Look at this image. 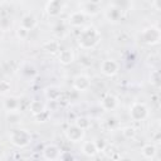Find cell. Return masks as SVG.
I'll return each instance as SVG.
<instances>
[{"mask_svg": "<svg viewBox=\"0 0 161 161\" xmlns=\"http://www.w3.org/2000/svg\"><path fill=\"white\" fill-rule=\"evenodd\" d=\"M101 40L99 30L93 25H87L83 28L78 35V45L82 49H93Z\"/></svg>", "mask_w": 161, "mask_h": 161, "instance_id": "cell-1", "label": "cell"}, {"mask_svg": "<svg viewBox=\"0 0 161 161\" xmlns=\"http://www.w3.org/2000/svg\"><path fill=\"white\" fill-rule=\"evenodd\" d=\"M9 141L19 148H24L31 142V133L25 128H14L9 133Z\"/></svg>", "mask_w": 161, "mask_h": 161, "instance_id": "cell-2", "label": "cell"}, {"mask_svg": "<svg viewBox=\"0 0 161 161\" xmlns=\"http://www.w3.org/2000/svg\"><path fill=\"white\" fill-rule=\"evenodd\" d=\"M128 113H130V117L133 122H142V121L148 118L150 109H148L147 104L143 102H133L130 106Z\"/></svg>", "mask_w": 161, "mask_h": 161, "instance_id": "cell-3", "label": "cell"}, {"mask_svg": "<svg viewBox=\"0 0 161 161\" xmlns=\"http://www.w3.org/2000/svg\"><path fill=\"white\" fill-rule=\"evenodd\" d=\"M140 40L143 44L147 45H155L160 42V29L156 25H151L148 28H145L140 33Z\"/></svg>", "mask_w": 161, "mask_h": 161, "instance_id": "cell-4", "label": "cell"}, {"mask_svg": "<svg viewBox=\"0 0 161 161\" xmlns=\"http://www.w3.org/2000/svg\"><path fill=\"white\" fill-rule=\"evenodd\" d=\"M118 69H119V64L112 59V58H107V59H103L99 64V70L103 75L106 77H113L118 73Z\"/></svg>", "mask_w": 161, "mask_h": 161, "instance_id": "cell-5", "label": "cell"}, {"mask_svg": "<svg viewBox=\"0 0 161 161\" xmlns=\"http://www.w3.org/2000/svg\"><path fill=\"white\" fill-rule=\"evenodd\" d=\"M118 104H119L118 98H117L114 94H112V93H106V94L101 98V101H99L101 108H102L103 111H106V112L114 111V109L118 107Z\"/></svg>", "mask_w": 161, "mask_h": 161, "instance_id": "cell-6", "label": "cell"}, {"mask_svg": "<svg viewBox=\"0 0 161 161\" xmlns=\"http://www.w3.org/2000/svg\"><path fill=\"white\" fill-rule=\"evenodd\" d=\"M84 133H86V131L84 130H82V128H79L77 125H70L68 128H65V131H64V135H65V137H67V140L68 141H70V142H80L83 138H84Z\"/></svg>", "mask_w": 161, "mask_h": 161, "instance_id": "cell-7", "label": "cell"}, {"mask_svg": "<svg viewBox=\"0 0 161 161\" xmlns=\"http://www.w3.org/2000/svg\"><path fill=\"white\" fill-rule=\"evenodd\" d=\"M104 18L109 21V23H113V24H116V23H118L121 19H122V16H123V11L119 9V8H117L116 5H113V4H109L106 9H104Z\"/></svg>", "mask_w": 161, "mask_h": 161, "instance_id": "cell-8", "label": "cell"}, {"mask_svg": "<svg viewBox=\"0 0 161 161\" xmlns=\"http://www.w3.org/2000/svg\"><path fill=\"white\" fill-rule=\"evenodd\" d=\"M73 88L78 92H87L91 88V78L86 74H78L73 78Z\"/></svg>", "mask_w": 161, "mask_h": 161, "instance_id": "cell-9", "label": "cell"}, {"mask_svg": "<svg viewBox=\"0 0 161 161\" xmlns=\"http://www.w3.org/2000/svg\"><path fill=\"white\" fill-rule=\"evenodd\" d=\"M43 157L45 160H60L62 158V150L54 143L47 145L43 150Z\"/></svg>", "mask_w": 161, "mask_h": 161, "instance_id": "cell-10", "label": "cell"}, {"mask_svg": "<svg viewBox=\"0 0 161 161\" xmlns=\"http://www.w3.org/2000/svg\"><path fill=\"white\" fill-rule=\"evenodd\" d=\"M64 5H65L64 0H49L45 10L50 16H57L63 11Z\"/></svg>", "mask_w": 161, "mask_h": 161, "instance_id": "cell-11", "label": "cell"}, {"mask_svg": "<svg viewBox=\"0 0 161 161\" xmlns=\"http://www.w3.org/2000/svg\"><path fill=\"white\" fill-rule=\"evenodd\" d=\"M84 21H86V14L82 10H75V11L70 13L68 16V24L73 28H78L80 25H83Z\"/></svg>", "mask_w": 161, "mask_h": 161, "instance_id": "cell-12", "label": "cell"}, {"mask_svg": "<svg viewBox=\"0 0 161 161\" xmlns=\"http://www.w3.org/2000/svg\"><path fill=\"white\" fill-rule=\"evenodd\" d=\"M58 60L60 64L63 65H69L74 62V53L72 49H63V50H59V54H58Z\"/></svg>", "mask_w": 161, "mask_h": 161, "instance_id": "cell-13", "label": "cell"}, {"mask_svg": "<svg viewBox=\"0 0 161 161\" xmlns=\"http://www.w3.org/2000/svg\"><path fill=\"white\" fill-rule=\"evenodd\" d=\"M3 107L6 112H10V111H19V107H20V101L18 97L15 96H10V97H6L3 102Z\"/></svg>", "mask_w": 161, "mask_h": 161, "instance_id": "cell-14", "label": "cell"}, {"mask_svg": "<svg viewBox=\"0 0 161 161\" xmlns=\"http://www.w3.org/2000/svg\"><path fill=\"white\" fill-rule=\"evenodd\" d=\"M38 25V19L33 15V14H25L23 18H21V21H20V26L25 28L26 30H33L35 26Z\"/></svg>", "mask_w": 161, "mask_h": 161, "instance_id": "cell-15", "label": "cell"}, {"mask_svg": "<svg viewBox=\"0 0 161 161\" xmlns=\"http://www.w3.org/2000/svg\"><path fill=\"white\" fill-rule=\"evenodd\" d=\"M82 152L88 157H94L98 153V148L94 141H84L82 143Z\"/></svg>", "mask_w": 161, "mask_h": 161, "instance_id": "cell-16", "label": "cell"}, {"mask_svg": "<svg viewBox=\"0 0 161 161\" xmlns=\"http://www.w3.org/2000/svg\"><path fill=\"white\" fill-rule=\"evenodd\" d=\"M44 94H45V98L49 99V101H58L60 98V94H62V91L59 87L57 86H50L48 87L45 91H44Z\"/></svg>", "mask_w": 161, "mask_h": 161, "instance_id": "cell-17", "label": "cell"}, {"mask_svg": "<svg viewBox=\"0 0 161 161\" xmlns=\"http://www.w3.org/2000/svg\"><path fill=\"white\" fill-rule=\"evenodd\" d=\"M156 152H157V148L153 143H146L141 150L142 157L146 160H152L156 156Z\"/></svg>", "mask_w": 161, "mask_h": 161, "instance_id": "cell-18", "label": "cell"}, {"mask_svg": "<svg viewBox=\"0 0 161 161\" xmlns=\"http://www.w3.org/2000/svg\"><path fill=\"white\" fill-rule=\"evenodd\" d=\"M29 111H30V113L35 117V116L40 114L42 112H44V111H47V109H45V104H44L42 101L35 99V101H31V102H30V104H29Z\"/></svg>", "mask_w": 161, "mask_h": 161, "instance_id": "cell-19", "label": "cell"}, {"mask_svg": "<svg viewBox=\"0 0 161 161\" xmlns=\"http://www.w3.org/2000/svg\"><path fill=\"white\" fill-rule=\"evenodd\" d=\"M79 10H82L86 14V16L87 15H92L93 16V15H97L99 13V5H94V4H91V3L84 1L82 4V6H80Z\"/></svg>", "mask_w": 161, "mask_h": 161, "instance_id": "cell-20", "label": "cell"}, {"mask_svg": "<svg viewBox=\"0 0 161 161\" xmlns=\"http://www.w3.org/2000/svg\"><path fill=\"white\" fill-rule=\"evenodd\" d=\"M6 119L10 125H18L21 121V116H20L19 111H10L6 114Z\"/></svg>", "mask_w": 161, "mask_h": 161, "instance_id": "cell-21", "label": "cell"}, {"mask_svg": "<svg viewBox=\"0 0 161 161\" xmlns=\"http://www.w3.org/2000/svg\"><path fill=\"white\" fill-rule=\"evenodd\" d=\"M43 48H44V50H47L49 53H57V52H59V43H58V40H49V42L44 43Z\"/></svg>", "mask_w": 161, "mask_h": 161, "instance_id": "cell-22", "label": "cell"}, {"mask_svg": "<svg viewBox=\"0 0 161 161\" xmlns=\"http://www.w3.org/2000/svg\"><path fill=\"white\" fill-rule=\"evenodd\" d=\"M74 125H77V126H78L79 128H82V130L87 131V130L91 127V121H89V118H87V117L82 116V117H78V118L75 119Z\"/></svg>", "mask_w": 161, "mask_h": 161, "instance_id": "cell-23", "label": "cell"}, {"mask_svg": "<svg viewBox=\"0 0 161 161\" xmlns=\"http://www.w3.org/2000/svg\"><path fill=\"white\" fill-rule=\"evenodd\" d=\"M121 132H122L123 137L127 138V140H131V138H133V137L136 136V128L132 127V126H126V127H123V128L121 130Z\"/></svg>", "mask_w": 161, "mask_h": 161, "instance_id": "cell-24", "label": "cell"}, {"mask_svg": "<svg viewBox=\"0 0 161 161\" xmlns=\"http://www.w3.org/2000/svg\"><path fill=\"white\" fill-rule=\"evenodd\" d=\"M112 4L116 5L117 8H119L122 11H127V9L131 5V1L130 0H113Z\"/></svg>", "mask_w": 161, "mask_h": 161, "instance_id": "cell-25", "label": "cell"}, {"mask_svg": "<svg viewBox=\"0 0 161 161\" xmlns=\"http://www.w3.org/2000/svg\"><path fill=\"white\" fill-rule=\"evenodd\" d=\"M11 89V84L8 80H0V94H6Z\"/></svg>", "mask_w": 161, "mask_h": 161, "instance_id": "cell-26", "label": "cell"}, {"mask_svg": "<svg viewBox=\"0 0 161 161\" xmlns=\"http://www.w3.org/2000/svg\"><path fill=\"white\" fill-rule=\"evenodd\" d=\"M29 30H26L25 28H23V26H19L18 28V30H16V36L20 39V40H25L26 38H28V35H29Z\"/></svg>", "mask_w": 161, "mask_h": 161, "instance_id": "cell-27", "label": "cell"}, {"mask_svg": "<svg viewBox=\"0 0 161 161\" xmlns=\"http://www.w3.org/2000/svg\"><path fill=\"white\" fill-rule=\"evenodd\" d=\"M11 26V20L6 16H1L0 18V29L3 30H8Z\"/></svg>", "mask_w": 161, "mask_h": 161, "instance_id": "cell-28", "label": "cell"}, {"mask_svg": "<svg viewBox=\"0 0 161 161\" xmlns=\"http://www.w3.org/2000/svg\"><path fill=\"white\" fill-rule=\"evenodd\" d=\"M94 142H96V146H97V148H98V152L103 151V150H104V147L107 146V143L104 142V140H103V138H99V140H97V141H94Z\"/></svg>", "mask_w": 161, "mask_h": 161, "instance_id": "cell-29", "label": "cell"}, {"mask_svg": "<svg viewBox=\"0 0 161 161\" xmlns=\"http://www.w3.org/2000/svg\"><path fill=\"white\" fill-rule=\"evenodd\" d=\"M150 82H152L153 84H157L158 83V73L157 72H155V78L153 79H150Z\"/></svg>", "mask_w": 161, "mask_h": 161, "instance_id": "cell-30", "label": "cell"}, {"mask_svg": "<svg viewBox=\"0 0 161 161\" xmlns=\"http://www.w3.org/2000/svg\"><path fill=\"white\" fill-rule=\"evenodd\" d=\"M84 1L91 3V4H94V5H101V3H102L103 0H84Z\"/></svg>", "mask_w": 161, "mask_h": 161, "instance_id": "cell-31", "label": "cell"}, {"mask_svg": "<svg viewBox=\"0 0 161 161\" xmlns=\"http://www.w3.org/2000/svg\"><path fill=\"white\" fill-rule=\"evenodd\" d=\"M103 1H113V0H103Z\"/></svg>", "mask_w": 161, "mask_h": 161, "instance_id": "cell-32", "label": "cell"}, {"mask_svg": "<svg viewBox=\"0 0 161 161\" xmlns=\"http://www.w3.org/2000/svg\"><path fill=\"white\" fill-rule=\"evenodd\" d=\"M18 1H26V0H18Z\"/></svg>", "mask_w": 161, "mask_h": 161, "instance_id": "cell-33", "label": "cell"}]
</instances>
